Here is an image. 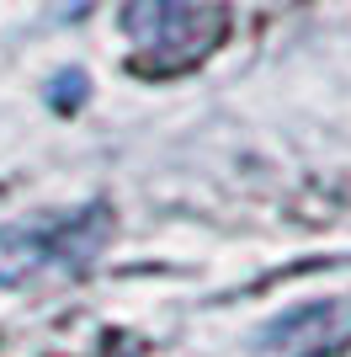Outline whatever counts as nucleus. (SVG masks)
Instances as JSON below:
<instances>
[{
  "mask_svg": "<svg viewBox=\"0 0 351 357\" xmlns=\"http://www.w3.org/2000/svg\"><path fill=\"white\" fill-rule=\"evenodd\" d=\"M112 213L102 203L75 213H43L16 229H0V283L6 288H58L102 256Z\"/></svg>",
  "mask_w": 351,
  "mask_h": 357,
  "instance_id": "f257e3e1",
  "label": "nucleus"
},
{
  "mask_svg": "<svg viewBox=\"0 0 351 357\" xmlns=\"http://www.w3.org/2000/svg\"><path fill=\"white\" fill-rule=\"evenodd\" d=\"M123 32L144 75H187L224 43L229 0H123Z\"/></svg>",
  "mask_w": 351,
  "mask_h": 357,
  "instance_id": "f03ea898",
  "label": "nucleus"
},
{
  "mask_svg": "<svg viewBox=\"0 0 351 357\" xmlns=\"http://www.w3.org/2000/svg\"><path fill=\"white\" fill-rule=\"evenodd\" d=\"M256 347L266 357H341V352H351V298L298 304L282 320H272Z\"/></svg>",
  "mask_w": 351,
  "mask_h": 357,
  "instance_id": "7ed1b4c3",
  "label": "nucleus"
}]
</instances>
